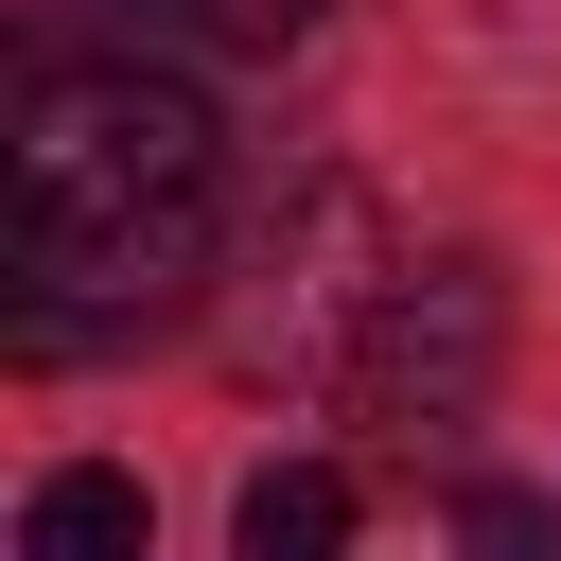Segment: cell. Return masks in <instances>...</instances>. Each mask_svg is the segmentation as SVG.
I'll return each instance as SVG.
<instances>
[{"mask_svg":"<svg viewBox=\"0 0 561 561\" xmlns=\"http://www.w3.org/2000/svg\"><path fill=\"white\" fill-rule=\"evenodd\" d=\"M0 228H18V351H105L158 333L210 280L228 228V123L158 53H35L18 140H0Z\"/></svg>","mask_w":561,"mask_h":561,"instance_id":"cell-1","label":"cell"},{"mask_svg":"<svg viewBox=\"0 0 561 561\" xmlns=\"http://www.w3.org/2000/svg\"><path fill=\"white\" fill-rule=\"evenodd\" d=\"M386 280H403V228H386L368 193L298 175V193H280V228H263V298L228 316V351H245L263 386H333V403H351V351H368Z\"/></svg>","mask_w":561,"mask_h":561,"instance_id":"cell-2","label":"cell"},{"mask_svg":"<svg viewBox=\"0 0 561 561\" xmlns=\"http://www.w3.org/2000/svg\"><path fill=\"white\" fill-rule=\"evenodd\" d=\"M491 351H508L491 263H473V245H403V280H386V316H368V351H351V403H368V421H473Z\"/></svg>","mask_w":561,"mask_h":561,"instance_id":"cell-3","label":"cell"},{"mask_svg":"<svg viewBox=\"0 0 561 561\" xmlns=\"http://www.w3.org/2000/svg\"><path fill=\"white\" fill-rule=\"evenodd\" d=\"M140 526H158L140 473H35V491H18V543H35V561H140Z\"/></svg>","mask_w":561,"mask_h":561,"instance_id":"cell-4","label":"cell"},{"mask_svg":"<svg viewBox=\"0 0 561 561\" xmlns=\"http://www.w3.org/2000/svg\"><path fill=\"white\" fill-rule=\"evenodd\" d=\"M228 543H245V561H333V543H351V473L263 456V473H245V508H228Z\"/></svg>","mask_w":561,"mask_h":561,"instance_id":"cell-5","label":"cell"},{"mask_svg":"<svg viewBox=\"0 0 561 561\" xmlns=\"http://www.w3.org/2000/svg\"><path fill=\"white\" fill-rule=\"evenodd\" d=\"M123 35H193V53H298L333 0H105Z\"/></svg>","mask_w":561,"mask_h":561,"instance_id":"cell-6","label":"cell"}]
</instances>
